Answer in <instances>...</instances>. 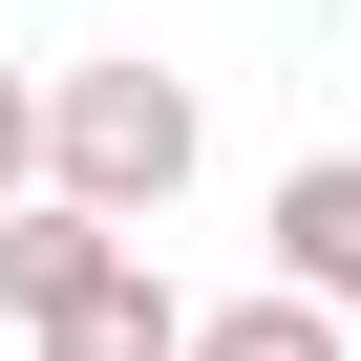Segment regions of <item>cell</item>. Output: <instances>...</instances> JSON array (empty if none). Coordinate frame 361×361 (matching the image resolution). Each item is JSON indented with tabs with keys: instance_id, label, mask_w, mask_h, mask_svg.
<instances>
[{
	"instance_id": "cell-3",
	"label": "cell",
	"mask_w": 361,
	"mask_h": 361,
	"mask_svg": "<svg viewBox=\"0 0 361 361\" xmlns=\"http://www.w3.org/2000/svg\"><path fill=\"white\" fill-rule=\"evenodd\" d=\"M276 276H298L319 319H361V149H298V170H276Z\"/></svg>"
},
{
	"instance_id": "cell-2",
	"label": "cell",
	"mask_w": 361,
	"mask_h": 361,
	"mask_svg": "<svg viewBox=\"0 0 361 361\" xmlns=\"http://www.w3.org/2000/svg\"><path fill=\"white\" fill-rule=\"evenodd\" d=\"M22 340H43V361H192V298H170V276H149V234H128V255H106L85 298H43Z\"/></svg>"
},
{
	"instance_id": "cell-1",
	"label": "cell",
	"mask_w": 361,
	"mask_h": 361,
	"mask_svg": "<svg viewBox=\"0 0 361 361\" xmlns=\"http://www.w3.org/2000/svg\"><path fill=\"white\" fill-rule=\"evenodd\" d=\"M192 149H213V128H192V64H149V43H106V64L43 85V192H85V213H128V234L192 192Z\"/></svg>"
},
{
	"instance_id": "cell-5",
	"label": "cell",
	"mask_w": 361,
	"mask_h": 361,
	"mask_svg": "<svg viewBox=\"0 0 361 361\" xmlns=\"http://www.w3.org/2000/svg\"><path fill=\"white\" fill-rule=\"evenodd\" d=\"M192 361H340V319L276 276V298H234V319H192Z\"/></svg>"
},
{
	"instance_id": "cell-6",
	"label": "cell",
	"mask_w": 361,
	"mask_h": 361,
	"mask_svg": "<svg viewBox=\"0 0 361 361\" xmlns=\"http://www.w3.org/2000/svg\"><path fill=\"white\" fill-rule=\"evenodd\" d=\"M0 192H43V85L0 64Z\"/></svg>"
},
{
	"instance_id": "cell-4",
	"label": "cell",
	"mask_w": 361,
	"mask_h": 361,
	"mask_svg": "<svg viewBox=\"0 0 361 361\" xmlns=\"http://www.w3.org/2000/svg\"><path fill=\"white\" fill-rule=\"evenodd\" d=\"M106 255H128V213H85V192H0V298H22V319L85 298Z\"/></svg>"
}]
</instances>
